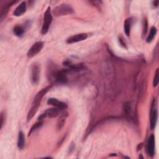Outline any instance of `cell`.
<instances>
[{
	"mask_svg": "<svg viewBox=\"0 0 159 159\" xmlns=\"http://www.w3.org/2000/svg\"><path fill=\"white\" fill-rule=\"evenodd\" d=\"M51 86H52L51 85H49V86H47V87L42 89L35 95V96L32 101L31 107L27 114V121L30 120L32 119V117L34 116V115L36 114V112L38 111V109L40 105V102L42 101V98L45 95V94L47 93V91L50 89Z\"/></svg>",
	"mask_w": 159,
	"mask_h": 159,
	"instance_id": "cell-1",
	"label": "cell"
},
{
	"mask_svg": "<svg viewBox=\"0 0 159 159\" xmlns=\"http://www.w3.org/2000/svg\"><path fill=\"white\" fill-rule=\"evenodd\" d=\"M74 12L73 7L68 4H61L54 8L53 10V14L56 16H61L67 14H71Z\"/></svg>",
	"mask_w": 159,
	"mask_h": 159,
	"instance_id": "cell-2",
	"label": "cell"
},
{
	"mask_svg": "<svg viewBox=\"0 0 159 159\" xmlns=\"http://www.w3.org/2000/svg\"><path fill=\"white\" fill-rule=\"evenodd\" d=\"M50 9H51L50 7H48L44 13L43 21L42 27L41 29V33L42 34H43V35L46 34L48 31L49 27L52 21V15Z\"/></svg>",
	"mask_w": 159,
	"mask_h": 159,
	"instance_id": "cell-3",
	"label": "cell"
},
{
	"mask_svg": "<svg viewBox=\"0 0 159 159\" xmlns=\"http://www.w3.org/2000/svg\"><path fill=\"white\" fill-rule=\"evenodd\" d=\"M63 111H65V110L56 107H52L50 109H48L44 112H43L42 114H40V116L38 118V120H42L46 117H50V118L55 117L57 116L60 115Z\"/></svg>",
	"mask_w": 159,
	"mask_h": 159,
	"instance_id": "cell-4",
	"label": "cell"
},
{
	"mask_svg": "<svg viewBox=\"0 0 159 159\" xmlns=\"http://www.w3.org/2000/svg\"><path fill=\"white\" fill-rule=\"evenodd\" d=\"M157 116H158V112L157 108L155 105V99L153 100L152 106H151V111H150V128L152 130L155 129L157 121Z\"/></svg>",
	"mask_w": 159,
	"mask_h": 159,
	"instance_id": "cell-5",
	"label": "cell"
},
{
	"mask_svg": "<svg viewBox=\"0 0 159 159\" xmlns=\"http://www.w3.org/2000/svg\"><path fill=\"white\" fill-rule=\"evenodd\" d=\"M43 47V42L42 41H38L34 43L27 52V56L28 58H32L39 53Z\"/></svg>",
	"mask_w": 159,
	"mask_h": 159,
	"instance_id": "cell-6",
	"label": "cell"
},
{
	"mask_svg": "<svg viewBox=\"0 0 159 159\" xmlns=\"http://www.w3.org/2000/svg\"><path fill=\"white\" fill-rule=\"evenodd\" d=\"M155 136L153 134H152L149 137L147 141V152L148 155L152 158L155 155Z\"/></svg>",
	"mask_w": 159,
	"mask_h": 159,
	"instance_id": "cell-7",
	"label": "cell"
},
{
	"mask_svg": "<svg viewBox=\"0 0 159 159\" xmlns=\"http://www.w3.org/2000/svg\"><path fill=\"white\" fill-rule=\"evenodd\" d=\"M40 68L37 64H34L31 70V81L33 84H37L40 78Z\"/></svg>",
	"mask_w": 159,
	"mask_h": 159,
	"instance_id": "cell-8",
	"label": "cell"
},
{
	"mask_svg": "<svg viewBox=\"0 0 159 159\" xmlns=\"http://www.w3.org/2000/svg\"><path fill=\"white\" fill-rule=\"evenodd\" d=\"M88 34L86 33H81L73 35L66 39L67 43H73L78 42H81L84 40L87 39Z\"/></svg>",
	"mask_w": 159,
	"mask_h": 159,
	"instance_id": "cell-9",
	"label": "cell"
},
{
	"mask_svg": "<svg viewBox=\"0 0 159 159\" xmlns=\"http://www.w3.org/2000/svg\"><path fill=\"white\" fill-rule=\"evenodd\" d=\"M47 104L51 106H53V107H56L61 109H66L67 107V105L66 103L60 101L59 100H58L56 98H50L47 100Z\"/></svg>",
	"mask_w": 159,
	"mask_h": 159,
	"instance_id": "cell-10",
	"label": "cell"
},
{
	"mask_svg": "<svg viewBox=\"0 0 159 159\" xmlns=\"http://www.w3.org/2000/svg\"><path fill=\"white\" fill-rule=\"evenodd\" d=\"M68 112L65 111H63L60 115L58 120H57V130H60L64 126L66 118L68 117Z\"/></svg>",
	"mask_w": 159,
	"mask_h": 159,
	"instance_id": "cell-11",
	"label": "cell"
},
{
	"mask_svg": "<svg viewBox=\"0 0 159 159\" xmlns=\"http://www.w3.org/2000/svg\"><path fill=\"white\" fill-rule=\"evenodd\" d=\"M16 1H10L7 2L1 8V12H0V19L1 20H3V19L6 16V14H7L9 8L14 4L16 3Z\"/></svg>",
	"mask_w": 159,
	"mask_h": 159,
	"instance_id": "cell-12",
	"label": "cell"
},
{
	"mask_svg": "<svg viewBox=\"0 0 159 159\" xmlns=\"http://www.w3.org/2000/svg\"><path fill=\"white\" fill-rule=\"evenodd\" d=\"M26 8H27V5H26V2L25 1L22 2L14 10L13 14L15 16H20L22 14H24L26 11Z\"/></svg>",
	"mask_w": 159,
	"mask_h": 159,
	"instance_id": "cell-13",
	"label": "cell"
},
{
	"mask_svg": "<svg viewBox=\"0 0 159 159\" xmlns=\"http://www.w3.org/2000/svg\"><path fill=\"white\" fill-rule=\"evenodd\" d=\"M55 80L59 83H65L67 81L66 70H61L55 73Z\"/></svg>",
	"mask_w": 159,
	"mask_h": 159,
	"instance_id": "cell-14",
	"label": "cell"
},
{
	"mask_svg": "<svg viewBox=\"0 0 159 159\" xmlns=\"http://www.w3.org/2000/svg\"><path fill=\"white\" fill-rule=\"evenodd\" d=\"M25 146V137L22 131H19L17 139V147L19 149H23Z\"/></svg>",
	"mask_w": 159,
	"mask_h": 159,
	"instance_id": "cell-15",
	"label": "cell"
},
{
	"mask_svg": "<svg viewBox=\"0 0 159 159\" xmlns=\"http://www.w3.org/2000/svg\"><path fill=\"white\" fill-rule=\"evenodd\" d=\"M157 30L156 27L152 26L151 27L150 32H149V34H148V37H147V38L146 39V42L147 43H150V42H151L153 40V38L155 37V35L157 34Z\"/></svg>",
	"mask_w": 159,
	"mask_h": 159,
	"instance_id": "cell-16",
	"label": "cell"
},
{
	"mask_svg": "<svg viewBox=\"0 0 159 159\" xmlns=\"http://www.w3.org/2000/svg\"><path fill=\"white\" fill-rule=\"evenodd\" d=\"M124 32L127 36H129L131 27V19L128 18L124 22Z\"/></svg>",
	"mask_w": 159,
	"mask_h": 159,
	"instance_id": "cell-17",
	"label": "cell"
},
{
	"mask_svg": "<svg viewBox=\"0 0 159 159\" xmlns=\"http://www.w3.org/2000/svg\"><path fill=\"white\" fill-rule=\"evenodd\" d=\"M13 32L16 36L20 37L24 34V29L21 25H16L13 29Z\"/></svg>",
	"mask_w": 159,
	"mask_h": 159,
	"instance_id": "cell-18",
	"label": "cell"
},
{
	"mask_svg": "<svg viewBox=\"0 0 159 159\" xmlns=\"http://www.w3.org/2000/svg\"><path fill=\"white\" fill-rule=\"evenodd\" d=\"M43 124V122L42 120H39L37 122H36L35 124H34L30 128V131L29 132V136L35 130H36L37 129H39V127H40Z\"/></svg>",
	"mask_w": 159,
	"mask_h": 159,
	"instance_id": "cell-19",
	"label": "cell"
},
{
	"mask_svg": "<svg viewBox=\"0 0 159 159\" xmlns=\"http://www.w3.org/2000/svg\"><path fill=\"white\" fill-rule=\"evenodd\" d=\"M158 68H157L155 71V76L153 78V87H156L158 83Z\"/></svg>",
	"mask_w": 159,
	"mask_h": 159,
	"instance_id": "cell-20",
	"label": "cell"
},
{
	"mask_svg": "<svg viewBox=\"0 0 159 159\" xmlns=\"http://www.w3.org/2000/svg\"><path fill=\"white\" fill-rule=\"evenodd\" d=\"M147 26H148V23H147V20L145 19L144 20L143 22V36L145 35L147 31Z\"/></svg>",
	"mask_w": 159,
	"mask_h": 159,
	"instance_id": "cell-21",
	"label": "cell"
},
{
	"mask_svg": "<svg viewBox=\"0 0 159 159\" xmlns=\"http://www.w3.org/2000/svg\"><path fill=\"white\" fill-rule=\"evenodd\" d=\"M4 116L3 114V111L1 112V129L2 128L3 125H4Z\"/></svg>",
	"mask_w": 159,
	"mask_h": 159,
	"instance_id": "cell-22",
	"label": "cell"
},
{
	"mask_svg": "<svg viewBox=\"0 0 159 159\" xmlns=\"http://www.w3.org/2000/svg\"><path fill=\"white\" fill-rule=\"evenodd\" d=\"M159 4V1H155L153 2V6L155 7H158V5Z\"/></svg>",
	"mask_w": 159,
	"mask_h": 159,
	"instance_id": "cell-23",
	"label": "cell"
}]
</instances>
